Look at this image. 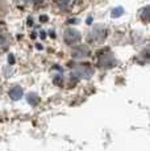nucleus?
Wrapping results in <instances>:
<instances>
[{"label":"nucleus","instance_id":"4","mask_svg":"<svg viewBox=\"0 0 150 151\" xmlns=\"http://www.w3.org/2000/svg\"><path fill=\"white\" fill-rule=\"evenodd\" d=\"M105 30L104 29H100V28H97V29H95L94 32L88 36V40H91V41H95V42H99V41H103V40L105 38Z\"/></svg>","mask_w":150,"mask_h":151},{"label":"nucleus","instance_id":"5","mask_svg":"<svg viewBox=\"0 0 150 151\" xmlns=\"http://www.w3.org/2000/svg\"><path fill=\"white\" fill-rule=\"evenodd\" d=\"M8 42H9V40H8L7 32H5V29L3 28L1 25H0V53H3V51L7 49Z\"/></svg>","mask_w":150,"mask_h":151},{"label":"nucleus","instance_id":"7","mask_svg":"<svg viewBox=\"0 0 150 151\" xmlns=\"http://www.w3.org/2000/svg\"><path fill=\"white\" fill-rule=\"evenodd\" d=\"M54 1H56V4L58 5L61 9L67 11L73 7L75 3H76V0H54Z\"/></svg>","mask_w":150,"mask_h":151},{"label":"nucleus","instance_id":"9","mask_svg":"<svg viewBox=\"0 0 150 151\" xmlns=\"http://www.w3.org/2000/svg\"><path fill=\"white\" fill-rule=\"evenodd\" d=\"M141 20L144 22H150V5L145 7L141 11Z\"/></svg>","mask_w":150,"mask_h":151},{"label":"nucleus","instance_id":"11","mask_svg":"<svg viewBox=\"0 0 150 151\" xmlns=\"http://www.w3.org/2000/svg\"><path fill=\"white\" fill-rule=\"evenodd\" d=\"M25 1L33 3V4H40V3H42V1H44V0H25Z\"/></svg>","mask_w":150,"mask_h":151},{"label":"nucleus","instance_id":"6","mask_svg":"<svg viewBox=\"0 0 150 151\" xmlns=\"http://www.w3.org/2000/svg\"><path fill=\"white\" fill-rule=\"evenodd\" d=\"M87 55H90V51H88V49L86 47V46H80V47H76L75 50L73 51V57L75 59H82V58L87 57Z\"/></svg>","mask_w":150,"mask_h":151},{"label":"nucleus","instance_id":"3","mask_svg":"<svg viewBox=\"0 0 150 151\" xmlns=\"http://www.w3.org/2000/svg\"><path fill=\"white\" fill-rule=\"evenodd\" d=\"M65 41L69 45H75L80 41V33L75 29H67L65 32Z\"/></svg>","mask_w":150,"mask_h":151},{"label":"nucleus","instance_id":"10","mask_svg":"<svg viewBox=\"0 0 150 151\" xmlns=\"http://www.w3.org/2000/svg\"><path fill=\"white\" fill-rule=\"evenodd\" d=\"M123 12H124V11H123V8H115V9L113 11H112V16H113V17H119L120 16V14H123Z\"/></svg>","mask_w":150,"mask_h":151},{"label":"nucleus","instance_id":"8","mask_svg":"<svg viewBox=\"0 0 150 151\" xmlns=\"http://www.w3.org/2000/svg\"><path fill=\"white\" fill-rule=\"evenodd\" d=\"M21 96H22V89L20 87H13L9 91V97L12 100H19V99H21Z\"/></svg>","mask_w":150,"mask_h":151},{"label":"nucleus","instance_id":"1","mask_svg":"<svg viewBox=\"0 0 150 151\" xmlns=\"http://www.w3.org/2000/svg\"><path fill=\"white\" fill-rule=\"evenodd\" d=\"M97 66L102 68H109L112 66H115L116 60H115L113 55L109 50H103L102 53H99V57H97Z\"/></svg>","mask_w":150,"mask_h":151},{"label":"nucleus","instance_id":"2","mask_svg":"<svg viewBox=\"0 0 150 151\" xmlns=\"http://www.w3.org/2000/svg\"><path fill=\"white\" fill-rule=\"evenodd\" d=\"M94 74V70L90 65L87 63H82V65H78L76 67L73 68V76L74 79H82V78H90Z\"/></svg>","mask_w":150,"mask_h":151}]
</instances>
